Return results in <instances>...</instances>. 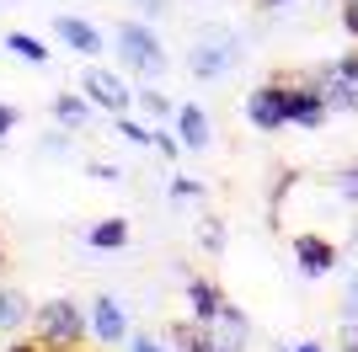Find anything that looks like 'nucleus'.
Returning <instances> with one entry per match:
<instances>
[{"label": "nucleus", "instance_id": "c85d7f7f", "mask_svg": "<svg viewBox=\"0 0 358 352\" xmlns=\"http://www.w3.org/2000/svg\"><path fill=\"white\" fill-rule=\"evenodd\" d=\"M343 32L358 38V0H343Z\"/></svg>", "mask_w": 358, "mask_h": 352}, {"label": "nucleus", "instance_id": "39448f33", "mask_svg": "<svg viewBox=\"0 0 358 352\" xmlns=\"http://www.w3.org/2000/svg\"><path fill=\"white\" fill-rule=\"evenodd\" d=\"M331 112L327 91H321V80H289V123L294 129H321Z\"/></svg>", "mask_w": 358, "mask_h": 352}, {"label": "nucleus", "instance_id": "f704fd0d", "mask_svg": "<svg viewBox=\"0 0 358 352\" xmlns=\"http://www.w3.org/2000/svg\"><path fill=\"white\" fill-rule=\"evenodd\" d=\"M0 262H6V246H0Z\"/></svg>", "mask_w": 358, "mask_h": 352}, {"label": "nucleus", "instance_id": "9b49d317", "mask_svg": "<svg viewBox=\"0 0 358 352\" xmlns=\"http://www.w3.org/2000/svg\"><path fill=\"white\" fill-rule=\"evenodd\" d=\"M224 305H230V299L220 293L214 278H187V315H193L198 325H214V315H220Z\"/></svg>", "mask_w": 358, "mask_h": 352}, {"label": "nucleus", "instance_id": "dca6fc26", "mask_svg": "<svg viewBox=\"0 0 358 352\" xmlns=\"http://www.w3.org/2000/svg\"><path fill=\"white\" fill-rule=\"evenodd\" d=\"M91 112H96V107L86 102V91H80V96H75V91H59V96H54V117H59L64 129H86Z\"/></svg>", "mask_w": 358, "mask_h": 352}, {"label": "nucleus", "instance_id": "bb28decb", "mask_svg": "<svg viewBox=\"0 0 358 352\" xmlns=\"http://www.w3.org/2000/svg\"><path fill=\"white\" fill-rule=\"evenodd\" d=\"M129 352H177V347H161L155 337H145V331H139V337H129Z\"/></svg>", "mask_w": 358, "mask_h": 352}, {"label": "nucleus", "instance_id": "ddd939ff", "mask_svg": "<svg viewBox=\"0 0 358 352\" xmlns=\"http://www.w3.org/2000/svg\"><path fill=\"white\" fill-rule=\"evenodd\" d=\"M32 321V299L22 288H0V337H16Z\"/></svg>", "mask_w": 358, "mask_h": 352}, {"label": "nucleus", "instance_id": "7ed1b4c3", "mask_svg": "<svg viewBox=\"0 0 358 352\" xmlns=\"http://www.w3.org/2000/svg\"><path fill=\"white\" fill-rule=\"evenodd\" d=\"M246 123L257 133H278L289 123V80H262L246 91Z\"/></svg>", "mask_w": 358, "mask_h": 352}, {"label": "nucleus", "instance_id": "72a5a7b5", "mask_svg": "<svg viewBox=\"0 0 358 352\" xmlns=\"http://www.w3.org/2000/svg\"><path fill=\"white\" fill-rule=\"evenodd\" d=\"M262 6H268V11H273V6H294V0H262Z\"/></svg>", "mask_w": 358, "mask_h": 352}, {"label": "nucleus", "instance_id": "2eb2a0df", "mask_svg": "<svg viewBox=\"0 0 358 352\" xmlns=\"http://www.w3.org/2000/svg\"><path fill=\"white\" fill-rule=\"evenodd\" d=\"M315 80H321V91H327L331 112H358V86H353V80H343V75H327V70H315Z\"/></svg>", "mask_w": 358, "mask_h": 352}, {"label": "nucleus", "instance_id": "4468645a", "mask_svg": "<svg viewBox=\"0 0 358 352\" xmlns=\"http://www.w3.org/2000/svg\"><path fill=\"white\" fill-rule=\"evenodd\" d=\"M86 246L91 251H123L129 246V219H96L86 230Z\"/></svg>", "mask_w": 358, "mask_h": 352}, {"label": "nucleus", "instance_id": "f8f14e48", "mask_svg": "<svg viewBox=\"0 0 358 352\" xmlns=\"http://www.w3.org/2000/svg\"><path fill=\"white\" fill-rule=\"evenodd\" d=\"M171 347L177 352H241L236 342H224L220 331H209V325H171Z\"/></svg>", "mask_w": 358, "mask_h": 352}, {"label": "nucleus", "instance_id": "393cba45", "mask_svg": "<svg viewBox=\"0 0 358 352\" xmlns=\"http://www.w3.org/2000/svg\"><path fill=\"white\" fill-rule=\"evenodd\" d=\"M171 198H203V182H193V176H171Z\"/></svg>", "mask_w": 358, "mask_h": 352}, {"label": "nucleus", "instance_id": "f3484780", "mask_svg": "<svg viewBox=\"0 0 358 352\" xmlns=\"http://www.w3.org/2000/svg\"><path fill=\"white\" fill-rule=\"evenodd\" d=\"M6 54H16L22 64H48V43L32 32H6Z\"/></svg>", "mask_w": 358, "mask_h": 352}, {"label": "nucleus", "instance_id": "6ab92c4d", "mask_svg": "<svg viewBox=\"0 0 358 352\" xmlns=\"http://www.w3.org/2000/svg\"><path fill=\"white\" fill-rule=\"evenodd\" d=\"M118 139H123V145H134V149H155V129H150V123H134L129 112L118 117Z\"/></svg>", "mask_w": 358, "mask_h": 352}, {"label": "nucleus", "instance_id": "423d86ee", "mask_svg": "<svg viewBox=\"0 0 358 352\" xmlns=\"http://www.w3.org/2000/svg\"><path fill=\"white\" fill-rule=\"evenodd\" d=\"M86 321H91V337L102 342V347H118V342H129V315H123V305L113 299V293L91 299Z\"/></svg>", "mask_w": 358, "mask_h": 352}, {"label": "nucleus", "instance_id": "5701e85b", "mask_svg": "<svg viewBox=\"0 0 358 352\" xmlns=\"http://www.w3.org/2000/svg\"><path fill=\"white\" fill-rule=\"evenodd\" d=\"M321 70L343 75V80H353V86H358V48H353V54H343V59H331V64H321Z\"/></svg>", "mask_w": 358, "mask_h": 352}, {"label": "nucleus", "instance_id": "473e14b6", "mask_svg": "<svg viewBox=\"0 0 358 352\" xmlns=\"http://www.w3.org/2000/svg\"><path fill=\"white\" fill-rule=\"evenodd\" d=\"M289 352H327V347H321V342H294Z\"/></svg>", "mask_w": 358, "mask_h": 352}, {"label": "nucleus", "instance_id": "c756f323", "mask_svg": "<svg viewBox=\"0 0 358 352\" xmlns=\"http://www.w3.org/2000/svg\"><path fill=\"white\" fill-rule=\"evenodd\" d=\"M0 352H48V347H43L38 337H27V342H22V337H11V347H0Z\"/></svg>", "mask_w": 358, "mask_h": 352}, {"label": "nucleus", "instance_id": "f257e3e1", "mask_svg": "<svg viewBox=\"0 0 358 352\" xmlns=\"http://www.w3.org/2000/svg\"><path fill=\"white\" fill-rule=\"evenodd\" d=\"M32 337L43 342L48 352H70L80 347V342L91 337V321H86V309L75 305V299H43V305H32Z\"/></svg>", "mask_w": 358, "mask_h": 352}, {"label": "nucleus", "instance_id": "aec40b11", "mask_svg": "<svg viewBox=\"0 0 358 352\" xmlns=\"http://www.w3.org/2000/svg\"><path fill=\"white\" fill-rule=\"evenodd\" d=\"M139 102H145V112L155 117V123L177 112V107H171V96H166V91H155V86H139Z\"/></svg>", "mask_w": 358, "mask_h": 352}, {"label": "nucleus", "instance_id": "1a4fd4ad", "mask_svg": "<svg viewBox=\"0 0 358 352\" xmlns=\"http://www.w3.org/2000/svg\"><path fill=\"white\" fill-rule=\"evenodd\" d=\"M54 38H59L70 54H80V59H96V54L107 48L102 27H91L86 16H54Z\"/></svg>", "mask_w": 358, "mask_h": 352}, {"label": "nucleus", "instance_id": "2f4dec72", "mask_svg": "<svg viewBox=\"0 0 358 352\" xmlns=\"http://www.w3.org/2000/svg\"><path fill=\"white\" fill-rule=\"evenodd\" d=\"M134 6H139V11H145V16H161V11H166L161 0H134Z\"/></svg>", "mask_w": 358, "mask_h": 352}, {"label": "nucleus", "instance_id": "6e6552de", "mask_svg": "<svg viewBox=\"0 0 358 352\" xmlns=\"http://www.w3.org/2000/svg\"><path fill=\"white\" fill-rule=\"evenodd\" d=\"M294 267L299 278H327V272H337V246L327 235H294Z\"/></svg>", "mask_w": 358, "mask_h": 352}, {"label": "nucleus", "instance_id": "a211bd4d", "mask_svg": "<svg viewBox=\"0 0 358 352\" xmlns=\"http://www.w3.org/2000/svg\"><path fill=\"white\" fill-rule=\"evenodd\" d=\"M214 331H220L224 342H236V347H241V342H246V331H252V321H246L236 305H224L220 315H214Z\"/></svg>", "mask_w": 358, "mask_h": 352}, {"label": "nucleus", "instance_id": "f03ea898", "mask_svg": "<svg viewBox=\"0 0 358 352\" xmlns=\"http://www.w3.org/2000/svg\"><path fill=\"white\" fill-rule=\"evenodd\" d=\"M113 48H118V59H123L134 75H150V80H155V75L166 70V48H161V38H155L145 22H118Z\"/></svg>", "mask_w": 358, "mask_h": 352}, {"label": "nucleus", "instance_id": "412c9836", "mask_svg": "<svg viewBox=\"0 0 358 352\" xmlns=\"http://www.w3.org/2000/svg\"><path fill=\"white\" fill-rule=\"evenodd\" d=\"M198 246L209 251V256H220V251H224V224L220 219H203V224H198Z\"/></svg>", "mask_w": 358, "mask_h": 352}, {"label": "nucleus", "instance_id": "c9c22d12", "mask_svg": "<svg viewBox=\"0 0 358 352\" xmlns=\"http://www.w3.org/2000/svg\"><path fill=\"white\" fill-rule=\"evenodd\" d=\"M70 352H80V347H70Z\"/></svg>", "mask_w": 358, "mask_h": 352}, {"label": "nucleus", "instance_id": "a878e982", "mask_svg": "<svg viewBox=\"0 0 358 352\" xmlns=\"http://www.w3.org/2000/svg\"><path fill=\"white\" fill-rule=\"evenodd\" d=\"M86 176H96V182H118L123 171H118L113 161H91V166H86Z\"/></svg>", "mask_w": 358, "mask_h": 352}, {"label": "nucleus", "instance_id": "b1692460", "mask_svg": "<svg viewBox=\"0 0 358 352\" xmlns=\"http://www.w3.org/2000/svg\"><path fill=\"white\" fill-rule=\"evenodd\" d=\"M337 192H343L348 203H358V166H348V171H337Z\"/></svg>", "mask_w": 358, "mask_h": 352}, {"label": "nucleus", "instance_id": "9d476101", "mask_svg": "<svg viewBox=\"0 0 358 352\" xmlns=\"http://www.w3.org/2000/svg\"><path fill=\"white\" fill-rule=\"evenodd\" d=\"M171 129H177V139L193 149V155H198V149H209V139H214V133H209V112H203L198 102H182L177 112H171Z\"/></svg>", "mask_w": 358, "mask_h": 352}, {"label": "nucleus", "instance_id": "7c9ffc66", "mask_svg": "<svg viewBox=\"0 0 358 352\" xmlns=\"http://www.w3.org/2000/svg\"><path fill=\"white\" fill-rule=\"evenodd\" d=\"M16 129V112H11V107H6V102H0V139H6V133H11Z\"/></svg>", "mask_w": 358, "mask_h": 352}, {"label": "nucleus", "instance_id": "20e7f679", "mask_svg": "<svg viewBox=\"0 0 358 352\" xmlns=\"http://www.w3.org/2000/svg\"><path fill=\"white\" fill-rule=\"evenodd\" d=\"M80 91H86V102L96 107V112H107V117H123L139 102V91H129L113 70H86L80 75Z\"/></svg>", "mask_w": 358, "mask_h": 352}, {"label": "nucleus", "instance_id": "cd10ccee", "mask_svg": "<svg viewBox=\"0 0 358 352\" xmlns=\"http://www.w3.org/2000/svg\"><path fill=\"white\" fill-rule=\"evenodd\" d=\"M337 352H358V321H343V337H337Z\"/></svg>", "mask_w": 358, "mask_h": 352}, {"label": "nucleus", "instance_id": "4be33fe9", "mask_svg": "<svg viewBox=\"0 0 358 352\" xmlns=\"http://www.w3.org/2000/svg\"><path fill=\"white\" fill-rule=\"evenodd\" d=\"M182 149H187V145L177 139V129H155V155H161V161H177Z\"/></svg>", "mask_w": 358, "mask_h": 352}, {"label": "nucleus", "instance_id": "0eeeda50", "mask_svg": "<svg viewBox=\"0 0 358 352\" xmlns=\"http://www.w3.org/2000/svg\"><path fill=\"white\" fill-rule=\"evenodd\" d=\"M236 59H241V43H236V38H209V43H198L193 54H187V70H193L198 80H220Z\"/></svg>", "mask_w": 358, "mask_h": 352}]
</instances>
